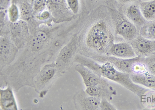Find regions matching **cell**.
Returning <instances> with one entry per match:
<instances>
[{"label": "cell", "instance_id": "cell-18", "mask_svg": "<svg viewBox=\"0 0 155 110\" xmlns=\"http://www.w3.org/2000/svg\"><path fill=\"white\" fill-rule=\"evenodd\" d=\"M18 4L20 13V20L28 22L34 18L33 3L28 0H20Z\"/></svg>", "mask_w": 155, "mask_h": 110}, {"label": "cell", "instance_id": "cell-22", "mask_svg": "<svg viewBox=\"0 0 155 110\" xmlns=\"http://www.w3.org/2000/svg\"><path fill=\"white\" fill-rule=\"evenodd\" d=\"M7 16L8 21L15 23L20 20V13L18 4L12 2L7 9Z\"/></svg>", "mask_w": 155, "mask_h": 110}, {"label": "cell", "instance_id": "cell-7", "mask_svg": "<svg viewBox=\"0 0 155 110\" xmlns=\"http://www.w3.org/2000/svg\"><path fill=\"white\" fill-rule=\"evenodd\" d=\"M8 30L9 36L16 46L19 50L25 48L31 36L28 23L22 20H19L15 23L9 22Z\"/></svg>", "mask_w": 155, "mask_h": 110}, {"label": "cell", "instance_id": "cell-8", "mask_svg": "<svg viewBox=\"0 0 155 110\" xmlns=\"http://www.w3.org/2000/svg\"><path fill=\"white\" fill-rule=\"evenodd\" d=\"M101 98L88 95L85 91H78L73 97L76 110H100Z\"/></svg>", "mask_w": 155, "mask_h": 110}, {"label": "cell", "instance_id": "cell-21", "mask_svg": "<svg viewBox=\"0 0 155 110\" xmlns=\"http://www.w3.org/2000/svg\"><path fill=\"white\" fill-rule=\"evenodd\" d=\"M144 57H139L131 68V73L133 75H144L149 73L147 65L143 60Z\"/></svg>", "mask_w": 155, "mask_h": 110}, {"label": "cell", "instance_id": "cell-20", "mask_svg": "<svg viewBox=\"0 0 155 110\" xmlns=\"http://www.w3.org/2000/svg\"><path fill=\"white\" fill-rule=\"evenodd\" d=\"M34 18L39 24H46L48 27H51V22L54 21L52 15L48 9H45L35 15Z\"/></svg>", "mask_w": 155, "mask_h": 110}, {"label": "cell", "instance_id": "cell-24", "mask_svg": "<svg viewBox=\"0 0 155 110\" xmlns=\"http://www.w3.org/2000/svg\"><path fill=\"white\" fill-rule=\"evenodd\" d=\"M47 3L48 0H34L33 2L34 16L46 9Z\"/></svg>", "mask_w": 155, "mask_h": 110}, {"label": "cell", "instance_id": "cell-13", "mask_svg": "<svg viewBox=\"0 0 155 110\" xmlns=\"http://www.w3.org/2000/svg\"><path fill=\"white\" fill-rule=\"evenodd\" d=\"M85 91L91 96L98 97L101 99L106 98L110 101L113 99L112 96L117 95L116 90L110 85L107 81L98 85L87 87Z\"/></svg>", "mask_w": 155, "mask_h": 110}, {"label": "cell", "instance_id": "cell-5", "mask_svg": "<svg viewBox=\"0 0 155 110\" xmlns=\"http://www.w3.org/2000/svg\"><path fill=\"white\" fill-rule=\"evenodd\" d=\"M80 38V33L74 34L58 52L54 61L62 76L70 69L74 63V57L79 51Z\"/></svg>", "mask_w": 155, "mask_h": 110}, {"label": "cell", "instance_id": "cell-28", "mask_svg": "<svg viewBox=\"0 0 155 110\" xmlns=\"http://www.w3.org/2000/svg\"><path fill=\"white\" fill-rule=\"evenodd\" d=\"M28 1H30V2H32V3H33V2L34 0H28Z\"/></svg>", "mask_w": 155, "mask_h": 110}, {"label": "cell", "instance_id": "cell-27", "mask_svg": "<svg viewBox=\"0 0 155 110\" xmlns=\"http://www.w3.org/2000/svg\"><path fill=\"white\" fill-rule=\"evenodd\" d=\"M142 0H116L117 3L120 5V8L125 7L131 4L139 3Z\"/></svg>", "mask_w": 155, "mask_h": 110}, {"label": "cell", "instance_id": "cell-9", "mask_svg": "<svg viewBox=\"0 0 155 110\" xmlns=\"http://www.w3.org/2000/svg\"><path fill=\"white\" fill-rule=\"evenodd\" d=\"M88 57L99 63L108 62L113 64L115 67L118 70L124 73H128L129 74L131 73V66L139 57H137L132 59H124L107 55H94Z\"/></svg>", "mask_w": 155, "mask_h": 110}, {"label": "cell", "instance_id": "cell-15", "mask_svg": "<svg viewBox=\"0 0 155 110\" xmlns=\"http://www.w3.org/2000/svg\"><path fill=\"white\" fill-rule=\"evenodd\" d=\"M0 107L1 110H19L14 90L9 85L0 89Z\"/></svg>", "mask_w": 155, "mask_h": 110}, {"label": "cell", "instance_id": "cell-10", "mask_svg": "<svg viewBox=\"0 0 155 110\" xmlns=\"http://www.w3.org/2000/svg\"><path fill=\"white\" fill-rule=\"evenodd\" d=\"M137 57H146L155 54V40H151L139 35L129 42Z\"/></svg>", "mask_w": 155, "mask_h": 110}, {"label": "cell", "instance_id": "cell-3", "mask_svg": "<svg viewBox=\"0 0 155 110\" xmlns=\"http://www.w3.org/2000/svg\"><path fill=\"white\" fill-rule=\"evenodd\" d=\"M108 7L116 38L118 37L124 41L130 42L139 35L137 28L126 17L120 7Z\"/></svg>", "mask_w": 155, "mask_h": 110}, {"label": "cell", "instance_id": "cell-26", "mask_svg": "<svg viewBox=\"0 0 155 110\" xmlns=\"http://www.w3.org/2000/svg\"><path fill=\"white\" fill-rule=\"evenodd\" d=\"M100 110H117V108L106 98H101L100 103Z\"/></svg>", "mask_w": 155, "mask_h": 110}, {"label": "cell", "instance_id": "cell-12", "mask_svg": "<svg viewBox=\"0 0 155 110\" xmlns=\"http://www.w3.org/2000/svg\"><path fill=\"white\" fill-rule=\"evenodd\" d=\"M107 55L124 59H132L137 57L130 43L125 41L114 43Z\"/></svg>", "mask_w": 155, "mask_h": 110}, {"label": "cell", "instance_id": "cell-16", "mask_svg": "<svg viewBox=\"0 0 155 110\" xmlns=\"http://www.w3.org/2000/svg\"><path fill=\"white\" fill-rule=\"evenodd\" d=\"M132 81L155 92V76L150 73L144 75L130 74Z\"/></svg>", "mask_w": 155, "mask_h": 110}, {"label": "cell", "instance_id": "cell-2", "mask_svg": "<svg viewBox=\"0 0 155 110\" xmlns=\"http://www.w3.org/2000/svg\"><path fill=\"white\" fill-rule=\"evenodd\" d=\"M74 63L87 66L104 78L122 85L139 97H143L150 92L149 89L134 83L130 74L118 70L108 62L99 63L89 57L77 54L74 57Z\"/></svg>", "mask_w": 155, "mask_h": 110}, {"label": "cell", "instance_id": "cell-14", "mask_svg": "<svg viewBox=\"0 0 155 110\" xmlns=\"http://www.w3.org/2000/svg\"><path fill=\"white\" fill-rule=\"evenodd\" d=\"M120 8L122 9L126 17L136 25L139 31L147 21L143 17L139 3L131 4Z\"/></svg>", "mask_w": 155, "mask_h": 110}, {"label": "cell", "instance_id": "cell-6", "mask_svg": "<svg viewBox=\"0 0 155 110\" xmlns=\"http://www.w3.org/2000/svg\"><path fill=\"white\" fill-rule=\"evenodd\" d=\"M19 49L11 39L9 32L1 34L0 38V70L14 63Z\"/></svg>", "mask_w": 155, "mask_h": 110}, {"label": "cell", "instance_id": "cell-1", "mask_svg": "<svg viewBox=\"0 0 155 110\" xmlns=\"http://www.w3.org/2000/svg\"><path fill=\"white\" fill-rule=\"evenodd\" d=\"M88 25L80 33V44H83V48L78 54L88 57L107 55L116 38L109 7L98 8Z\"/></svg>", "mask_w": 155, "mask_h": 110}, {"label": "cell", "instance_id": "cell-4", "mask_svg": "<svg viewBox=\"0 0 155 110\" xmlns=\"http://www.w3.org/2000/svg\"><path fill=\"white\" fill-rule=\"evenodd\" d=\"M62 76L55 61L46 64L35 77L33 88L40 97L44 98L52 85Z\"/></svg>", "mask_w": 155, "mask_h": 110}, {"label": "cell", "instance_id": "cell-23", "mask_svg": "<svg viewBox=\"0 0 155 110\" xmlns=\"http://www.w3.org/2000/svg\"><path fill=\"white\" fill-rule=\"evenodd\" d=\"M66 5L69 10L74 15L79 13L80 11V0H65Z\"/></svg>", "mask_w": 155, "mask_h": 110}, {"label": "cell", "instance_id": "cell-19", "mask_svg": "<svg viewBox=\"0 0 155 110\" xmlns=\"http://www.w3.org/2000/svg\"><path fill=\"white\" fill-rule=\"evenodd\" d=\"M139 34L144 37L155 40V21H147L139 31Z\"/></svg>", "mask_w": 155, "mask_h": 110}, {"label": "cell", "instance_id": "cell-25", "mask_svg": "<svg viewBox=\"0 0 155 110\" xmlns=\"http://www.w3.org/2000/svg\"><path fill=\"white\" fill-rule=\"evenodd\" d=\"M143 60L147 65L149 72L155 76V54L150 57H144Z\"/></svg>", "mask_w": 155, "mask_h": 110}, {"label": "cell", "instance_id": "cell-11", "mask_svg": "<svg viewBox=\"0 0 155 110\" xmlns=\"http://www.w3.org/2000/svg\"><path fill=\"white\" fill-rule=\"evenodd\" d=\"M74 69L81 75L86 87L98 85L107 81V79L102 77L92 69L82 64H78L75 66Z\"/></svg>", "mask_w": 155, "mask_h": 110}, {"label": "cell", "instance_id": "cell-17", "mask_svg": "<svg viewBox=\"0 0 155 110\" xmlns=\"http://www.w3.org/2000/svg\"><path fill=\"white\" fill-rule=\"evenodd\" d=\"M139 5L143 17L147 21H155V0L141 1Z\"/></svg>", "mask_w": 155, "mask_h": 110}]
</instances>
